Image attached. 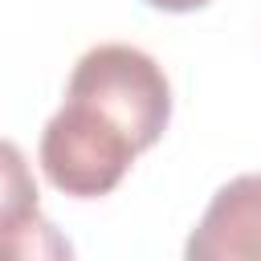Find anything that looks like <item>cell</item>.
<instances>
[{
	"label": "cell",
	"mask_w": 261,
	"mask_h": 261,
	"mask_svg": "<svg viewBox=\"0 0 261 261\" xmlns=\"http://www.w3.org/2000/svg\"><path fill=\"white\" fill-rule=\"evenodd\" d=\"M184 261H261V171L216 188L184 241Z\"/></svg>",
	"instance_id": "3957f363"
},
{
	"label": "cell",
	"mask_w": 261,
	"mask_h": 261,
	"mask_svg": "<svg viewBox=\"0 0 261 261\" xmlns=\"http://www.w3.org/2000/svg\"><path fill=\"white\" fill-rule=\"evenodd\" d=\"M143 4H151L159 12H196V8H204L212 0H143Z\"/></svg>",
	"instance_id": "8992f818"
},
{
	"label": "cell",
	"mask_w": 261,
	"mask_h": 261,
	"mask_svg": "<svg viewBox=\"0 0 261 261\" xmlns=\"http://www.w3.org/2000/svg\"><path fill=\"white\" fill-rule=\"evenodd\" d=\"M0 261H73L69 237L41 212L0 224Z\"/></svg>",
	"instance_id": "277c9868"
},
{
	"label": "cell",
	"mask_w": 261,
	"mask_h": 261,
	"mask_svg": "<svg viewBox=\"0 0 261 261\" xmlns=\"http://www.w3.org/2000/svg\"><path fill=\"white\" fill-rule=\"evenodd\" d=\"M37 212V179L24 151L12 139H0V224Z\"/></svg>",
	"instance_id": "5b68a950"
},
{
	"label": "cell",
	"mask_w": 261,
	"mask_h": 261,
	"mask_svg": "<svg viewBox=\"0 0 261 261\" xmlns=\"http://www.w3.org/2000/svg\"><path fill=\"white\" fill-rule=\"evenodd\" d=\"M135 147L102 126L94 114H86L73 102H61V110L45 122L41 130V167L45 179L77 200H98L110 196L122 175L135 163Z\"/></svg>",
	"instance_id": "7a4b0ae2"
},
{
	"label": "cell",
	"mask_w": 261,
	"mask_h": 261,
	"mask_svg": "<svg viewBox=\"0 0 261 261\" xmlns=\"http://www.w3.org/2000/svg\"><path fill=\"white\" fill-rule=\"evenodd\" d=\"M65 102L94 114L135 151L155 147L171 122V86L163 65L122 41L94 45L77 57L65 86Z\"/></svg>",
	"instance_id": "6da1fadb"
}]
</instances>
